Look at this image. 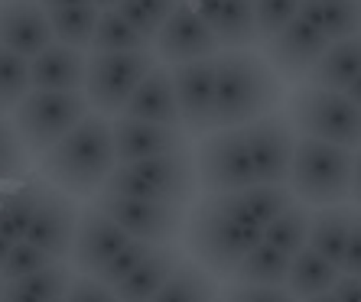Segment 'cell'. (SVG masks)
Returning a JSON list of instances; mask_svg holds the SVG:
<instances>
[{
	"instance_id": "1",
	"label": "cell",
	"mask_w": 361,
	"mask_h": 302,
	"mask_svg": "<svg viewBox=\"0 0 361 302\" xmlns=\"http://www.w3.org/2000/svg\"><path fill=\"white\" fill-rule=\"evenodd\" d=\"M114 169H118L114 130H111V118L98 111H92L82 124L72 127L36 160V172L42 182L82 201H92L94 195L104 192Z\"/></svg>"
},
{
	"instance_id": "2",
	"label": "cell",
	"mask_w": 361,
	"mask_h": 302,
	"mask_svg": "<svg viewBox=\"0 0 361 302\" xmlns=\"http://www.w3.org/2000/svg\"><path fill=\"white\" fill-rule=\"evenodd\" d=\"M283 101V78L254 49L215 56V127H244L274 114Z\"/></svg>"
},
{
	"instance_id": "3",
	"label": "cell",
	"mask_w": 361,
	"mask_h": 302,
	"mask_svg": "<svg viewBox=\"0 0 361 302\" xmlns=\"http://www.w3.org/2000/svg\"><path fill=\"white\" fill-rule=\"evenodd\" d=\"M183 241L185 253L199 267H205L215 279H231L244 263V257L264 241V234L261 227L231 218L215 201V195H202L189 205Z\"/></svg>"
},
{
	"instance_id": "4",
	"label": "cell",
	"mask_w": 361,
	"mask_h": 302,
	"mask_svg": "<svg viewBox=\"0 0 361 302\" xmlns=\"http://www.w3.org/2000/svg\"><path fill=\"white\" fill-rule=\"evenodd\" d=\"M352 172L355 150L316 137H296L293 169H290V192L310 208L352 201Z\"/></svg>"
},
{
	"instance_id": "5",
	"label": "cell",
	"mask_w": 361,
	"mask_h": 302,
	"mask_svg": "<svg viewBox=\"0 0 361 302\" xmlns=\"http://www.w3.org/2000/svg\"><path fill=\"white\" fill-rule=\"evenodd\" d=\"M104 192L130 195V199L192 205L199 199L195 153L185 146V150H173V153H163V156H150V160L118 166L111 172Z\"/></svg>"
},
{
	"instance_id": "6",
	"label": "cell",
	"mask_w": 361,
	"mask_h": 302,
	"mask_svg": "<svg viewBox=\"0 0 361 302\" xmlns=\"http://www.w3.org/2000/svg\"><path fill=\"white\" fill-rule=\"evenodd\" d=\"M286 118L293 120L300 137H316V140L348 146V150L361 146V108L345 92L300 84L290 94Z\"/></svg>"
},
{
	"instance_id": "7",
	"label": "cell",
	"mask_w": 361,
	"mask_h": 302,
	"mask_svg": "<svg viewBox=\"0 0 361 302\" xmlns=\"http://www.w3.org/2000/svg\"><path fill=\"white\" fill-rule=\"evenodd\" d=\"M88 114H92V104H88L85 92H39V88H33L10 111V120L17 127L26 153L39 160L52 143H59Z\"/></svg>"
},
{
	"instance_id": "8",
	"label": "cell",
	"mask_w": 361,
	"mask_h": 302,
	"mask_svg": "<svg viewBox=\"0 0 361 302\" xmlns=\"http://www.w3.org/2000/svg\"><path fill=\"white\" fill-rule=\"evenodd\" d=\"M92 52V49H88ZM160 65L157 52L150 49H124V52H92L88 56V78H85V98L92 111L104 118H121L137 84Z\"/></svg>"
},
{
	"instance_id": "9",
	"label": "cell",
	"mask_w": 361,
	"mask_h": 302,
	"mask_svg": "<svg viewBox=\"0 0 361 302\" xmlns=\"http://www.w3.org/2000/svg\"><path fill=\"white\" fill-rule=\"evenodd\" d=\"M192 153L202 195H225L257 182L244 127H215L212 134L199 137V146Z\"/></svg>"
},
{
	"instance_id": "10",
	"label": "cell",
	"mask_w": 361,
	"mask_h": 302,
	"mask_svg": "<svg viewBox=\"0 0 361 302\" xmlns=\"http://www.w3.org/2000/svg\"><path fill=\"white\" fill-rule=\"evenodd\" d=\"M92 205L118 221L130 237L150 244H176L185 231V218H189V205H179V201H150L114 192L94 195Z\"/></svg>"
},
{
	"instance_id": "11",
	"label": "cell",
	"mask_w": 361,
	"mask_h": 302,
	"mask_svg": "<svg viewBox=\"0 0 361 302\" xmlns=\"http://www.w3.org/2000/svg\"><path fill=\"white\" fill-rule=\"evenodd\" d=\"M296 127L283 111L264 114V118L244 124V140H247V153H251L257 182L270 185H286L290 182V169H293V153H296Z\"/></svg>"
},
{
	"instance_id": "12",
	"label": "cell",
	"mask_w": 361,
	"mask_h": 302,
	"mask_svg": "<svg viewBox=\"0 0 361 302\" xmlns=\"http://www.w3.org/2000/svg\"><path fill=\"white\" fill-rule=\"evenodd\" d=\"M176 88L179 120L189 137H205L215 130V59H192L169 65Z\"/></svg>"
},
{
	"instance_id": "13",
	"label": "cell",
	"mask_w": 361,
	"mask_h": 302,
	"mask_svg": "<svg viewBox=\"0 0 361 302\" xmlns=\"http://www.w3.org/2000/svg\"><path fill=\"white\" fill-rule=\"evenodd\" d=\"M332 46L319 26H312L306 17H296L274 33L270 39H264V56L283 82H306V75L312 72V65L322 59V52Z\"/></svg>"
},
{
	"instance_id": "14",
	"label": "cell",
	"mask_w": 361,
	"mask_h": 302,
	"mask_svg": "<svg viewBox=\"0 0 361 302\" xmlns=\"http://www.w3.org/2000/svg\"><path fill=\"white\" fill-rule=\"evenodd\" d=\"M153 52L166 65H176V62H192V59H215L221 46L215 39V33H212V26L192 10V4L179 0L176 10L169 13V20L153 39Z\"/></svg>"
},
{
	"instance_id": "15",
	"label": "cell",
	"mask_w": 361,
	"mask_h": 302,
	"mask_svg": "<svg viewBox=\"0 0 361 302\" xmlns=\"http://www.w3.org/2000/svg\"><path fill=\"white\" fill-rule=\"evenodd\" d=\"M75 201L78 199L66 195L56 185L39 182V201H36V215L30 231H26V241H33L36 247L49 251L56 260H68L72 241H75L78 215H82Z\"/></svg>"
},
{
	"instance_id": "16",
	"label": "cell",
	"mask_w": 361,
	"mask_h": 302,
	"mask_svg": "<svg viewBox=\"0 0 361 302\" xmlns=\"http://www.w3.org/2000/svg\"><path fill=\"white\" fill-rule=\"evenodd\" d=\"M127 241H130V234H127L124 227L88 201L82 208V215H78L75 241H72V253H68V267L75 270V273H85V277H94Z\"/></svg>"
},
{
	"instance_id": "17",
	"label": "cell",
	"mask_w": 361,
	"mask_h": 302,
	"mask_svg": "<svg viewBox=\"0 0 361 302\" xmlns=\"http://www.w3.org/2000/svg\"><path fill=\"white\" fill-rule=\"evenodd\" d=\"M49 10L39 0H0V46L23 59H36L46 46H52Z\"/></svg>"
},
{
	"instance_id": "18",
	"label": "cell",
	"mask_w": 361,
	"mask_h": 302,
	"mask_svg": "<svg viewBox=\"0 0 361 302\" xmlns=\"http://www.w3.org/2000/svg\"><path fill=\"white\" fill-rule=\"evenodd\" d=\"M111 130H114L118 166L140 163V160H150V156H163V153L185 150L189 146V134H185L183 127H163V124H147V120L114 118L111 120Z\"/></svg>"
},
{
	"instance_id": "19",
	"label": "cell",
	"mask_w": 361,
	"mask_h": 302,
	"mask_svg": "<svg viewBox=\"0 0 361 302\" xmlns=\"http://www.w3.org/2000/svg\"><path fill=\"white\" fill-rule=\"evenodd\" d=\"M30 78L39 92H85L88 56L85 49H72L66 42H52L30 59Z\"/></svg>"
},
{
	"instance_id": "20",
	"label": "cell",
	"mask_w": 361,
	"mask_h": 302,
	"mask_svg": "<svg viewBox=\"0 0 361 302\" xmlns=\"http://www.w3.org/2000/svg\"><path fill=\"white\" fill-rule=\"evenodd\" d=\"M221 208L231 215V218L244 221L251 227H267L270 221L277 218L283 208H290L296 201V195L290 192V185H270V182H254L247 189H235V192L215 195Z\"/></svg>"
},
{
	"instance_id": "21",
	"label": "cell",
	"mask_w": 361,
	"mask_h": 302,
	"mask_svg": "<svg viewBox=\"0 0 361 302\" xmlns=\"http://www.w3.org/2000/svg\"><path fill=\"white\" fill-rule=\"evenodd\" d=\"M121 118L147 120V124H163V127H183L169 65H157L150 75L137 84V92L130 94V101H127V108Z\"/></svg>"
},
{
	"instance_id": "22",
	"label": "cell",
	"mask_w": 361,
	"mask_h": 302,
	"mask_svg": "<svg viewBox=\"0 0 361 302\" xmlns=\"http://www.w3.org/2000/svg\"><path fill=\"white\" fill-rule=\"evenodd\" d=\"M185 253L179 251V244H157L150 257L130 273L121 286H114L121 302H153V296L160 293V286L169 279V273L176 270V263Z\"/></svg>"
},
{
	"instance_id": "23",
	"label": "cell",
	"mask_w": 361,
	"mask_h": 302,
	"mask_svg": "<svg viewBox=\"0 0 361 302\" xmlns=\"http://www.w3.org/2000/svg\"><path fill=\"white\" fill-rule=\"evenodd\" d=\"M358 205L355 201H342V205H326V208H312L310 221V247L322 253L326 260L342 263L348 237H352V221Z\"/></svg>"
},
{
	"instance_id": "24",
	"label": "cell",
	"mask_w": 361,
	"mask_h": 302,
	"mask_svg": "<svg viewBox=\"0 0 361 302\" xmlns=\"http://www.w3.org/2000/svg\"><path fill=\"white\" fill-rule=\"evenodd\" d=\"M361 75V33L336 39L322 52V59L312 65L302 84H316V88H329V92H345L355 78Z\"/></svg>"
},
{
	"instance_id": "25",
	"label": "cell",
	"mask_w": 361,
	"mask_h": 302,
	"mask_svg": "<svg viewBox=\"0 0 361 302\" xmlns=\"http://www.w3.org/2000/svg\"><path fill=\"white\" fill-rule=\"evenodd\" d=\"M221 299V286L212 277L205 267L183 257L176 263V270L169 273V279L160 286V293L153 296V302H219Z\"/></svg>"
},
{
	"instance_id": "26",
	"label": "cell",
	"mask_w": 361,
	"mask_h": 302,
	"mask_svg": "<svg viewBox=\"0 0 361 302\" xmlns=\"http://www.w3.org/2000/svg\"><path fill=\"white\" fill-rule=\"evenodd\" d=\"M342 277V267L332 260H326L322 253H316L306 244L300 253H293V263H290V279H286V289L296 296V299H310V296H322L332 293Z\"/></svg>"
},
{
	"instance_id": "27",
	"label": "cell",
	"mask_w": 361,
	"mask_h": 302,
	"mask_svg": "<svg viewBox=\"0 0 361 302\" xmlns=\"http://www.w3.org/2000/svg\"><path fill=\"white\" fill-rule=\"evenodd\" d=\"M300 17L319 26L329 39L361 33V0H302Z\"/></svg>"
},
{
	"instance_id": "28",
	"label": "cell",
	"mask_w": 361,
	"mask_h": 302,
	"mask_svg": "<svg viewBox=\"0 0 361 302\" xmlns=\"http://www.w3.org/2000/svg\"><path fill=\"white\" fill-rule=\"evenodd\" d=\"M75 270L68 267V260H56L52 267L30 273L23 279L4 283V299L0 302H52L66 296V286Z\"/></svg>"
},
{
	"instance_id": "29",
	"label": "cell",
	"mask_w": 361,
	"mask_h": 302,
	"mask_svg": "<svg viewBox=\"0 0 361 302\" xmlns=\"http://www.w3.org/2000/svg\"><path fill=\"white\" fill-rule=\"evenodd\" d=\"M212 33L221 49H251L254 42H261L254 0H225L221 13L212 23Z\"/></svg>"
},
{
	"instance_id": "30",
	"label": "cell",
	"mask_w": 361,
	"mask_h": 302,
	"mask_svg": "<svg viewBox=\"0 0 361 302\" xmlns=\"http://www.w3.org/2000/svg\"><path fill=\"white\" fill-rule=\"evenodd\" d=\"M101 20V7L98 4H78V7H62V10H49V26L56 42H66L72 49H92L94 30Z\"/></svg>"
},
{
	"instance_id": "31",
	"label": "cell",
	"mask_w": 361,
	"mask_h": 302,
	"mask_svg": "<svg viewBox=\"0 0 361 302\" xmlns=\"http://www.w3.org/2000/svg\"><path fill=\"white\" fill-rule=\"evenodd\" d=\"M290 263H293L290 253H283V251H277L274 244L261 241L244 257V263L238 267V273L231 279L257 283V286H286V279H290Z\"/></svg>"
},
{
	"instance_id": "32",
	"label": "cell",
	"mask_w": 361,
	"mask_h": 302,
	"mask_svg": "<svg viewBox=\"0 0 361 302\" xmlns=\"http://www.w3.org/2000/svg\"><path fill=\"white\" fill-rule=\"evenodd\" d=\"M39 182L20 185V189H10V192H0V234L10 237V241H23L30 225H33L36 215V201H39Z\"/></svg>"
},
{
	"instance_id": "33",
	"label": "cell",
	"mask_w": 361,
	"mask_h": 302,
	"mask_svg": "<svg viewBox=\"0 0 361 302\" xmlns=\"http://www.w3.org/2000/svg\"><path fill=\"white\" fill-rule=\"evenodd\" d=\"M310 221H312V208L302 205V201H293L290 208H283L277 218L264 227L261 234L267 244H274L277 251L283 253H300L306 244H310Z\"/></svg>"
},
{
	"instance_id": "34",
	"label": "cell",
	"mask_w": 361,
	"mask_h": 302,
	"mask_svg": "<svg viewBox=\"0 0 361 302\" xmlns=\"http://www.w3.org/2000/svg\"><path fill=\"white\" fill-rule=\"evenodd\" d=\"M153 42L121 17L118 10H101L98 30L92 39V52H124V49H150Z\"/></svg>"
},
{
	"instance_id": "35",
	"label": "cell",
	"mask_w": 361,
	"mask_h": 302,
	"mask_svg": "<svg viewBox=\"0 0 361 302\" xmlns=\"http://www.w3.org/2000/svg\"><path fill=\"white\" fill-rule=\"evenodd\" d=\"M176 4L179 0H121L114 10L134 26L137 33H143L153 42L157 33L163 30V23L169 20V13L176 10Z\"/></svg>"
},
{
	"instance_id": "36",
	"label": "cell",
	"mask_w": 361,
	"mask_h": 302,
	"mask_svg": "<svg viewBox=\"0 0 361 302\" xmlns=\"http://www.w3.org/2000/svg\"><path fill=\"white\" fill-rule=\"evenodd\" d=\"M30 153L20 140L13 120L0 114V182H23L30 176Z\"/></svg>"
},
{
	"instance_id": "37",
	"label": "cell",
	"mask_w": 361,
	"mask_h": 302,
	"mask_svg": "<svg viewBox=\"0 0 361 302\" xmlns=\"http://www.w3.org/2000/svg\"><path fill=\"white\" fill-rule=\"evenodd\" d=\"M153 247H157V244L140 241V237H130V241H127L124 247H121V251L114 253V257H111V260L104 263V267H101L98 273H94V279L114 289V286L124 283V279L130 277V273H134V270L140 267V263L147 260V257H150Z\"/></svg>"
},
{
	"instance_id": "38",
	"label": "cell",
	"mask_w": 361,
	"mask_h": 302,
	"mask_svg": "<svg viewBox=\"0 0 361 302\" xmlns=\"http://www.w3.org/2000/svg\"><path fill=\"white\" fill-rule=\"evenodd\" d=\"M56 263V257H52L49 251H42V247H36L33 241H13V247H10L7 260H4V267H0V279L4 283H13V279H23L30 277V273H39V270L52 267Z\"/></svg>"
},
{
	"instance_id": "39",
	"label": "cell",
	"mask_w": 361,
	"mask_h": 302,
	"mask_svg": "<svg viewBox=\"0 0 361 302\" xmlns=\"http://www.w3.org/2000/svg\"><path fill=\"white\" fill-rule=\"evenodd\" d=\"M33 92V78H30V59L17 52H0V94L7 111H13L26 94Z\"/></svg>"
},
{
	"instance_id": "40",
	"label": "cell",
	"mask_w": 361,
	"mask_h": 302,
	"mask_svg": "<svg viewBox=\"0 0 361 302\" xmlns=\"http://www.w3.org/2000/svg\"><path fill=\"white\" fill-rule=\"evenodd\" d=\"M302 0H254V13H257V30H261V42L280 33L290 20L300 17Z\"/></svg>"
},
{
	"instance_id": "41",
	"label": "cell",
	"mask_w": 361,
	"mask_h": 302,
	"mask_svg": "<svg viewBox=\"0 0 361 302\" xmlns=\"http://www.w3.org/2000/svg\"><path fill=\"white\" fill-rule=\"evenodd\" d=\"M221 299L225 302H300L286 286H257V283H241V279H225Z\"/></svg>"
},
{
	"instance_id": "42",
	"label": "cell",
	"mask_w": 361,
	"mask_h": 302,
	"mask_svg": "<svg viewBox=\"0 0 361 302\" xmlns=\"http://www.w3.org/2000/svg\"><path fill=\"white\" fill-rule=\"evenodd\" d=\"M62 299L66 302H121L111 286L98 283L94 277H85V273H72Z\"/></svg>"
},
{
	"instance_id": "43",
	"label": "cell",
	"mask_w": 361,
	"mask_h": 302,
	"mask_svg": "<svg viewBox=\"0 0 361 302\" xmlns=\"http://www.w3.org/2000/svg\"><path fill=\"white\" fill-rule=\"evenodd\" d=\"M342 273H355L361 277V208L355 211V221H352V237H348V247H345V257H342Z\"/></svg>"
},
{
	"instance_id": "44",
	"label": "cell",
	"mask_w": 361,
	"mask_h": 302,
	"mask_svg": "<svg viewBox=\"0 0 361 302\" xmlns=\"http://www.w3.org/2000/svg\"><path fill=\"white\" fill-rule=\"evenodd\" d=\"M332 293L338 296V302H361V277H355V273H342Z\"/></svg>"
},
{
	"instance_id": "45",
	"label": "cell",
	"mask_w": 361,
	"mask_h": 302,
	"mask_svg": "<svg viewBox=\"0 0 361 302\" xmlns=\"http://www.w3.org/2000/svg\"><path fill=\"white\" fill-rule=\"evenodd\" d=\"M221 7H225V0H192V10L199 13L205 23H215V17L221 13Z\"/></svg>"
},
{
	"instance_id": "46",
	"label": "cell",
	"mask_w": 361,
	"mask_h": 302,
	"mask_svg": "<svg viewBox=\"0 0 361 302\" xmlns=\"http://www.w3.org/2000/svg\"><path fill=\"white\" fill-rule=\"evenodd\" d=\"M352 201L361 208V146L355 150V172H352Z\"/></svg>"
},
{
	"instance_id": "47",
	"label": "cell",
	"mask_w": 361,
	"mask_h": 302,
	"mask_svg": "<svg viewBox=\"0 0 361 302\" xmlns=\"http://www.w3.org/2000/svg\"><path fill=\"white\" fill-rule=\"evenodd\" d=\"M46 10H62V7H78V4H92V0H39Z\"/></svg>"
},
{
	"instance_id": "48",
	"label": "cell",
	"mask_w": 361,
	"mask_h": 302,
	"mask_svg": "<svg viewBox=\"0 0 361 302\" xmlns=\"http://www.w3.org/2000/svg\"><path fill=\"white\" fill-rule=\"evenodd\" d=\"M345 94H348V98H352L355 104H358V108H361V75L355 78V82L348 84V88H345Z\"/></svg>"
},
{
	"instance_id": "49",
	"label": "cell",
	"mask_w": 361,
	"mask_h": 302,
	"mask_svg": "<svg viewBox=\"0 0 361 302\" xmlns=\"http://www.w3.org/2000/svg\"><path fill=\"white\" fill-rule=\"evenodd\" d=\"M10 247H13V241H10V237H4V234H0V267H4V260H7Z\"/></svg>"
},
{
	"instance_id": "50",
	"label": "cell",
	"mask_w": 361,
	"mask_h": 302,
	"mask_svg": "<svg viewBox=\"0 0 361 302\" xmlns=\"http://www.w3.org/2000/svg\"><path fill=\"white\" fill-rule=\"evenodd\" d=\"M300 302H338L336 293H322V296H310V299H300Z\"/></svg>"
},
{
	"instance_id": "51",
	"label": "cell",
	"mask_w": 361,
	"mask_h": 302,
	"mask_svg": "<svg viewBox=\"0 0 361 302\" xmlns=\"http://www.w3.org/2000/svg\"><path fill=\"white\" fill-rule=\"evenodd\" d=\"M92 4H98L101 10H111V7H118L121 0H92Z\"/></svg>"
},
{
	"instance_id": "52",
	"label": "cell",
	"mask_w": 361,
	"mask_h": 302,
	"mask_svg": "<svg viewBox=\"0 0 361 302\" xmlns=\"http://www.w3.org/2000/svg\"><path fill=\"white\" fill-rule=\"evenodd\" d=\"M0 114H7V104H4V94H0Z\"/></svg>"
},
{
	"instance_id": "53",
	"label": "cell",
	"mask_w": 361,
	"mask_h": 302,
	"mask_svg": "<svg viewBox=\"0 0 361 302\" xmlns=\"http://www.w3.org/2000/svg\"><path fill=\"white\" fill-rule=\"evenodd\" d=\"M0 299H4V279H0Z\"/></svg>"
},
{
	"instance_id": "54",
	"label": "cell",
	"mask_w": 361,
	"mask_h": 302,
	"mask_svg": "<svg viewBox=\"0 0 361 302\" xmlns=\"http://www.w3.org/2000/svg\"><path fill=\"white\" fill-rule=\"evenodd\" d=\"M52 302H66V299H52Z\"/></svg>"
},
{
	"instance_id": "55",
	"label": "cell",
	"mask_w": 361,
	"mask_h": 302,
	"mask_svg": "<svg viewBox=\"0 0 361 302\" xmlns=\"http://www.w3.org/2000/svg\"><path fill=\"white\" fill-rule=\"evenodd\" d=\"M0 52H4V46H0Z\"/></svg>"
},
{
	"instance_id": "56",
	"label": "cell",
	"mask_w": 361,
	"mask_h": 302,
	"mask_svg": "<svg viewBox=\"0 0 361 302\" xmlns=\"http://www.w3.org/2000/svg\"><path fill=\"white\" fill-rule=\"evenodd\" d=\"M219 302H225V299H219Z\"/></svg>"
}]
</instances>
